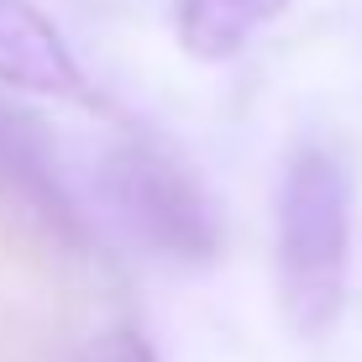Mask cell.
Instances as JSON below:
<instances>
[{
    "label": "cell",
    "mask_w": 362,
    "mask_h": 362,
    "mask_svg": "<svg viewBox=\"0 0 362 362\" xmlns=\"http://www.w3.org/2000/svg\"><path fill=\"white\" fill-rule=\"evenodd\" d=\"M0 84L53 100H95L90 74L37 0H0Z\"/></svg>",
    "instance_id": "4"
},
{
    "label": "cell",
    "mask_w": 362,
    "mask_h": 362,
    "mask_svg": "<svg viewBox=\"0 0 362 362\" xmlns=\"http://www.w3.org/2000/svg\"><path fill=\"white\" fill-rule=\"evenodd\" d=\"M79 362H158V352L136 326H110L79 352Z\"/></svg>",
    "instance_id": "6"
},
{
    "label": "cell",
    "mask_w": 362,
    "mask_h": 362,
    "mask_svg": "<svg viewBox=\"0 0 362 362\" xmlns=\"http://www.w3.org/2000/svg\"><path fill=\"white\" fill-rule=\"evenodd\" d=\"M352 268V173L326 147H299L279 184V299L299 336L326 331Z\"/></svg>",
    "instance_id": "1"
},
{
    "label": "cell",
    "mask_w": 362,
    "mask_h": 362,
    "mask_svg": "<svg viewBox=\"0 0 362 362\" xmlns=\"http://www.w3.org/2000/svg\"><path fill=\"white\" fill-rule=\"evenodd\" d=\"M0 205L11 216H21L27 226H37L42 236H58V242H74V247L84 242V221L53 168L42 127L6 100H0Z\"/></svg>",
    "instance_id": "3"
},
{
    "label": "cell",
    "mask_w": 362,
    "mask_h": 362,
    "mask_svg": "<svg viewBox=\"0 0 362 362\" xmlns=\"http://www.w3.org/2000/svg\"><path fill=\"white\" fill-rule=\"evenodd\" d=\"M100 199L153 257L199 268L221 252V205L168 147L127 136L100 158Z\"/></svg>",
    "instance_id": "2"
},
{
    "label": "cell",
    "mask_w": 362,
    "mask_h": 362,
    "mask_svg": "<svg viewBox=\"0 0 362 362\" xmlns=\"http://www.w3.org/2000/svg\"><path fill=\"white\" fill-rule=\"evenodd\" d=\"M289 0H179L173 6V32L184 53L194 58H231L252 42L257 27H268Z\"/></svg>",
    "instance_id": "5"
}]
</instances>
